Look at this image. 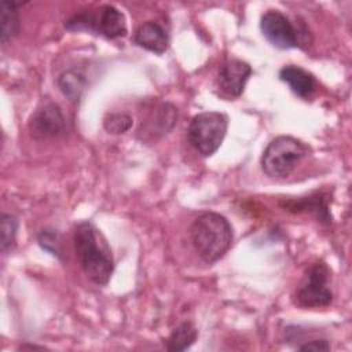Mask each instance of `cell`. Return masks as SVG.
<instances>
[{"instance_id":"obj_1","label":"cell","mask_w":352,"mask_h":352,"mask_svg":"<svg viewBox=\"0 0 352 352\" xmlns=\"http://www.w3.org/2000/svg\"><path fill=\"white\" fill-rule=\"evenodd\" d=\"M73 242L84 274L95 285H106L114 271V258L100 230L91 221H80L74 227Z\"/></svg>"},{"instance_id":"obj_2","label":"cell","mask_w":352,"mask_h":352,"mask_svg":"<svg viewBox=\"0 0 352 352\" xmlns=\"http://www.w3.org/2000/svg\"><path fill=\"white\" fill-rule=\"evenodd\" d=\"M191 243L208 264L220 260L231 248L234 234L230 221L220 213L205 212L190 227Z\"/></svg>"},{"instance_id":"obj_3","label":"cell","mask_w":352,"mask_h":352,"mask_svg":"<svg viewBox=\"0 0 352 352\" xmlns=\"http://www.w3.org/2000/svg\"><path fill=\"white\" fill-rule=\"evenodd\" d=\"M311 154L308 144L289 135H282L270 142L261 155L263 172L275 179L287 177L296 166Z\"/></svg>"},{"instance_id":"obj_4","label":"cell","mask_w":352,"mask_h":352,"mask_svg":"<svg viewBox=\"0 0 352 352\" xmlns=\"http://www.w3.org/2000/svg\"><path fill=\"white\" fill-rule=\"evenodd\" d=\"M65 28L72 32H88L106 38H118L126 34L125 15L111 4L87 10L65 21Z\"/></svg>"},{"instance_id":"obj_5","label":"cell","mask_w":352,"mask_h":352,"mask_svg":"<svg viewBox=\"0 0 352 352\" xmlns=\"http://www.w3.org/2000/svg\"><path fill=\"white\" fill-rule=\"evenodd\" d=\"M228 128V117L219 111H205L192 117L187 136L202 157L213 155L221 146Z\"/></svg>"},{"instance_id":"obj_6","label":"cell","mask_w":352,"mask_h":352,"mask_svg":"<svg viewBox=\"0 0 352 352\" xmlns=\"http://www.w3.org/2000/svg\"><path fill=\"white\" fill-rule=\"evenodd\" d=\"M329 267L324 263L312 264L307 270L302 280L296 289V302L304 308L327 307L333 300V293L329 287Z\"/></svg>"},{"instance_id":"obj_7","label":"cell","mask_w":352,"mask_h":352,"mask_svg":"<svg viewBox=\"0 0 352 352\" xmlns=\"http://www.w3.org/2000/svg\"><path fill=\"white\" fill-rule=\"evenodd\" d=\"M28 129L34 139L56 138L66 131V118L60 107L54 102L43 103L28 121Z\"/></svg>"},{"instance_id":"obj_8","label":"cell","mask_w":352,"mask_h":352,"mask_svg":"<svg viewBox=\"0 0 352 352\" xmlns=\"http://www.w3.org/2000/svg\"><path fill=\"white\" fill-rule=\"evenodd\" d=\"M263 36L279 50H290L298 45V33L290 19L278 10H268L260 21Z\"/></svg>"},{"instance_id":"obj_9","label":"cell","mask_w":352,"mask_h":352,"mask_svg":"<svg viewBox=\"0 0 352 352\" xmlns=\"http://www.w3.org/2000/svg\"><path fill=\"white\" fill-rule=\"evenodd\" d=\"M250 74L252 67L249 63L231 58L221 63L217 74V85L227 96L238 98L242 95Z\"/></svg>"},{"instance_id":"obj_10","label":"cell","mask_w":352,"mask_h":352,"mask_svg":"<svg viewBox=\"0 0 352 352\" xmlns=\"http://www.w3.org/2000/svg\"><path fill=\"white\" fill-rule=\"evenodd\" d=\"M177 122V109L168 102H161L146 117L143 129L151 136L169 133Z\"/></svg>"},{"instance_id":"obj_11","label":"cell","mask_w":352,"mask_h":352,"mask_svg":"<svg viewBox=\"0 0 352 352\" xmlns=\"http://www.w3.org/2000/svg\"><path fill=\"white\" fill-rule=\"evenodd\" d=\"M133 41L139 47L154 52V54H164L169 45V37L166 30L158 22H144L142 23L135 34Z\"/></svg>"},{"instance_id":"obj_12","label":"cell","mask_w":352,"mask_h":352,"mask_svg":"<svg viewBox=\"0 0 352 352\" xmlns=\"http://www.w3.org/2000/svg\"><path fill=\"white\" fill-rule=\"evenodd\" d=\"M279 78L300 98H309L316 88V81L311 73L300 66L287 65L279 70Z\"/></svg>"},{"instance_id":"obj_13","label":"cell","mask_w":352,"mask_h":352,"mask_svg":"<svg viewBox=\"0 0 352 352\" xmlns=\"http://www.w3.org/2000/svg\"><path fill=\"white\" fill-rule=\"evenodd\" d=\"M0 23H1V43L8 44L19 32L18 4L14 1L0 3Z\"/></svg>"},{"instance_id":"obj_14","label":"cell","mask_w":352,"mask_h":352,"mask_svg":"<svg viewBox=\"0 0 352 352\" xmlns=\"http://www.w3.org/2000/svg\"><path fill=\"white\" fill-rule=\"evenodd\" d=\"M198 337V330L191 322H183L176 329L172 330L166 338L168 351H186L188 349Z\"/></svg>"},{"instance_id":"obj_15","label":"cell","mask_w":352,"mask_h":352,"mask_svg":"<svg viewBox=\"0 0 352 352\" xmlns=\"http://www.w3.org/2000/svg\"><path fill=\"white\" fill-rule=\"evenodd\" d=\"M58 87L70 100H77L85 87V78L77 70H66L58 77Z\"/></svg>"},{"instance_id":"obj_16","label":"cell","mask_w":352,"mask_h":352,"mask_svg":"<svg viewBox=\"0 0 352 352\" xmlns=\"http://www.w3.org/2000/svg\"><path fill=\"white\" fill-rule=\"evenodd\" d=\"M319 197H309V198H307V201L309 202V205L304 201V198H301V199H290V201H287L286 202V205H285V208L286 209H289V210H296V212H301V210H305V209H308L309 208V210H312V212H315L316 213V216H318V219L320 220V221H326V223H330L331 220H330V217H329V213H327V209H326V204L323 202V204H320V201L318 199Z\"/></svg>"},{"instance_id":"obj_17","label":"cell","mask_w":352,"mask_h":352,"mask_svg":"<svg viewBox=\"0 0 352 352\" xmlns=\"http://www.w3.org/2000/svg\"><path fill=\"white\" fill-rule=\"evenodd\" d=\"M18 219L14 214L3 213L1 214V252L7 253L15 246L16 231H18Z\"/></svg>"},{"instance_id":"obj_18","label":"cell","mask_w":352,"mask_h":352,"mask_svg":"<svg viewBox=\"0 0 352 352\" xmlns=\"http://www.w3.org/2000/svg\"><path fill=\"white\" fill-rule=\"evenodd\" d=\"M103 128L111 135H121L132 128V117L125 113H109L103 118Z\"/></svg>"},{"instance_id":"obj_19","label":"cell","mask_w":352,"mask_h":352,"mask_svg":"<svg viewBox=\"0 0 352 352\" xmlns=\"http://www.w3.org/2000/svg\"><path fill=\"white\" fill-rule=\"evenodd\" d=\"M40 246L50 252L51 254L56 256V257H60V249H59V242H58V234L51 230V228H44L41 230V232L38 234V238H37Z\"/></svg>"},{"instance_id":"obj_20","label":"cell","mask_w":352,"mask_h":352,"mask_svg":"<svg viewBox=\"0 0 352 352\" xmlns=\"http://www.w3.org/2000/svg\"><path fill=\"white\" fill-rule=\"evenodd\" d=\"M300 351H329L330 344L326 340H312L309 342H305L298 346Z\"/></svg>"},{"instance_id":"obj_21","label":"cell","mask_w":352,"mask_h":352,"mask_svg":"<svg viewBox=\"0 0 352 352\" xmlns=\"http://www.w3.org/2000/svg\"><path fill=\"white\" fill-rule=\"evenodd\" d=\"M19 349H45V348L38 346V345H21Z\"/></svg>"}]
</instances>
